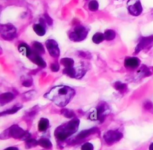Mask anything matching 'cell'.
<instances>
[{
    "label": "cell",
    "instance_id": "6da1fadb",
    "mask_svg": "<svg viewBox=\"0 0 153 150\" xmlns=\"http://www.w3.org/2000/svg\"><path fill=\"white\" fill-rule=\"evenodd\" d=\"M75 90L67 85H59L53 87L44 94V97L52 101L56 105L63 107L74 97Z\"/></svg>",
    "mask_w": 153,
    "mask_h": 150
},
{
    "label": "cell",
    "instance_id": "7c38bea8",
    "mask_svg": "<svg viewBox=\"0 0 153 150\" xmlns=\"http://www.w3.org/2000/svg\"><path fill=\"white\" fill-rule=\"evenodd\" d=\"M33 63L36 64L38 66L41 67V68H45L46 66V63L44 60V59L41 57V55L33 51L29 57Z\"/></svg>",
    "mask_w": 153,
    "mask_h": 150
},
{
    "label": "cell",
    "instance_id": "f546056e",
    "mask_svg": "<svg viewBox=\"0 0 153 150\" xmlns=\"http://www.w3.org/2000/svg\"><path fill=\"white\" fill-rule=\"evenodd\" d=\"M78 56L79 57H81L83 58H86V59H90L91 57V54L89 52L87 51H79L77 53Z\"/></svg>",
    "mask_w": 153,
    "mask_h": 150
},
{
    "label": "cell",
    "instance_id": "603a6c76",
    "mask_svg": "<svg viewBox=\"0 0 153 150\" xmlns=\"http://www.w3.org/2000/svg\"><path fill=\"white\" fill-rule=\"evenodd\" d=\"M38 145L46 149H50L52 147V143L50 140L47 138H41L38 140Z\"/></svg>",
    "mask_w": 153,
    "mask_h": 150
},
{
    "label": "cell",
    "instance_id": "d4e9b609",
    "mask_svg": "<svg viewBox=\"0 0 153 150\" xmlns=\"http://www.w3.org/2000/svg\"><path fill=\"white\" fill-rule=\"evenodd\" d=\"M60 63L63 65L65 68L73 67L74 64V61L72 58L64 57L60 60Z\"/></svg>",
    "mask_w": 153,
    "mask_h": 150
},
{
    "label": "cell",
    "instance_id": "5bb4252c",
    "mask_svg": "<svg viewBox=\"0 0 153 150\" xmlns=\"http://www.w3.org/2000/svg\"><path fill=\"white\" fill-rule=\"evenodd\" d=\"M18 50L23 56L27 57H29L32 53V49L25 42H22L18 45Z\"/></svg>",
    "mask_w": 153,
    "mask_h": 150
},
{
    "label": "cell",
    "instance_id": "4dcf8cb0",
    "mask_svg": "<svg viewBox=\"0 0 153 150\" xmlns=\"http://www.w3.org/2000/svg\"><path fill=\"white\" fill-rule=\"evenodd\" d=\"M81 149V150H93L94 147L91 143L86 142L82 145Z\"/></svg>",
    "mask_w": 153,
    "mask_h": 150
},
{
    "label": "cell",
    "instance_id": "484cf974",
    "mask_svg": "<svg viewBox=\"0 0 153 150\" xmlns=\"http://www.w3.org/2000/svg\"><path fill=\"white\" fill-rule=\"evenodd\" d=\"M22 106L21 105H16L14 106H13L12 108L8 109L2 112L1 113V115L2 116L3 115H8V114H14L16 112H17L20 109V108H22Z\"/></svg>",
    "mask_w": 153,
    "mask_h": 150
},
{
    "label": "cell",
    "instance_id": "30bf717a",
    "mask_svg": "<svg viewBox=\"0 0 153 150\" xmlns=\"http://www.w3.org/2000/svg\"><path fill=\"white\" fill-rule=\"evenodd\" d=\"M40 22L39 23H35L33 25V29L36 35L40 36H44L46 33L45 28V21L43 18L39 19Z\"/></svg>",
    "mask_w": 153,
    "mask_h": 150
},
{
    "label": "cell",
    "instance_id": "5b68a950",
    "mask_svg": "<svg viewBox=\"0 0 153 150\" xmlns=\"http://www.w3.org/2000/svg\"><path fill=\"white\" fill-rule=\"evenodd\" d=\"M0 33L1 37L7 41H12L17 36L15 26L10 23L1 25Z\"/></svg>",
    "mask_w": 153,
    "mask_h": 150
},
{
    "label": "cell",
    "instance_id": "e575fe53",
    "mask_svg": "<svg viewBox=\"0 0 153 150\" xmlns=\"http://www.w3.org/2000/svg\"><path fill=\"white\" fill-rule=\"evenodd\" d=\"M144 107L146 109H151L152 107V104L150 102H146V103L144 105Z\"/></svg>",
    "mask_w": 153,
    "mask_h": 150
},
{
    "label": "cell",
    "instance_id": "4fadbf2b",
    "mask_svg": "<svg viewBox=\"0 0 153 150\" xmlns=\"http://www.w3.org/2000/svg\"><path fill=\"white\" fill-rule=\"evenodd\" d=\"M106 109H107V105L104 102H101L97 108L96 109L97 120H99L101 123H102L105 120V113Z\"/></svg>",
    "mask_w": 153,
    "mask_h": 150
},
{
    "label": "cell",
    "instance_id": "d6986e66",
    "mask_svg": "<svg viewBox=\"0 0 153 150\" xmlns=\"http://www.w3.org/2000/svg\"><path fill=\"white\" fill-rule=\"evenodd\" d=\"M137 73L139 74V75L142 77L149 76L152 74V72L150 69L148 67H147L146 65H142L140 68V69L138 70Z\"/></svg>",
    "mask_w": 153,
    "mask_h": 150
},
{
    "label": "cell",
    "instance_id": "9a60e30c",
    "mask_svg": "<svg viewBox=\"0 0 153 150\" xmlns=\"http://www.w3.org/2000/svg\"><path fill=\"white\" fill-rule=\"evenodd\" d=\"M99 130L97 127H93L91 128H89L87 130H84L82 131H81L76 137V139L77 140H81L83 139L84 138H85L86 137L90 136V134H94L97 132H99Z\"/></svg>",
    "mask_w": 153,
    "mask_h": 150
},
{
    "label": "cell",
    "instance_id": "ac0fdd59",
    "mask_svg": "<svg viewBox=\"0 0 153 150\" xmlns=\"http://www.w3.org/2000/svg\"><path fill=\"white\" fill-rule=\"evenodd\" d=\"M49 126V121L45 118H41L38 123V130L39 131H45Z\"/></svg>",
    "mask_w": 153,
    "mask_h": 150
},
{
    "label": "cell",
    "instance_id": "277c9868",
    "mask_svg": "<svg viewBox=\"0 0 153 150\" xmlns=\"http://www.w3.org/2000/svg\"><path fill=\"white\" fill-rule=\"evenodd\" d=\"M7 133L5 134L7 136L12 137L15 139H19L22 140H28L30 136V134L25 131L23 129L17 125H13L7 130Z\"/></svg>",
    "mask_w": 153,
    "mask_h": 150
},
{
    "label": "cell",
    "instance_id": "1f68e13d",
    "mask_svg": "<svg viewBox=\"0 0 153 150\" xmlns=\"http://www.w3.org/2000/svg\"><path fill=\"white\" fill-rule=\"evenodd\" d=\"M44 20L45 21V22L49 25H51L53 24V20L51 19V18L47 14H44Z\"/></svg>",
    "mask_w": 153,
    "mask_h": 150
},
{
    "label": "cell",
    "instance_id": "cb8c5ba5",
    "mask_svg": "<svg viewBox=\"0 0 153 150\" xmlns=\"http://www.w3.org/2000/svg\"><path fill=\"white\" fill-rule=\"evenodd\" d=\"M105 39L106 41H112L116 36L115 32L112 29H106L104 32Z\"/></svg>",
    "mask_w": 153,
    "mask_h": 150
},
{
    "label": "cell",
    "instance_id": "3957f363",
    "mask_svg": "<svg viewBox=\"0 0 153 150\" xmlns=\"http://www.w3.org/2000/svg\"><path fill=\"white\" fill-rule=\"evenodd\" d=\"M88 30L82 25H78L74 27L73 32L69 35V38L74 42H80L84 40L88 35Z\"/></svg>",
    "mask_w": 153,
    "mask_h": 150
},
{
    "label": "cell",
    "instance_id": "44dd1931",
    "mask_svg": "<svg viewBox=\"0 0 153 150\" xmlns=\"http://www.w3.org/2000/svg\"><path fill=\"white\" fill-rule=\"evenodd\" d=\"M63 73L71 78H76V76H77L76 71L73 67L65 68L63 71Z\"/></svg>",
    "mask_w": 153,
    "mask_h": 150
},
{
    "label": "cell",
    "instance_id": "d590c367",
    "mask_svg": "<svg viewBox=\"0 0 153 150\" xmlns=\"http://www.w3.org/2000/svg\"><path fill=\"white\" fill-rule=\"evenodd\" d=\"M4 150H19V149L17 148H16V147L11 146V147H8V148L5 149Z\"/></svg>",
    "mask_w": 153,
    "mask_h": 150
},
{
    "label": "cell",
    "instance_id": "e0dca14e",
    "mask_svg": "<svg viewBox=\"0 0 153 150\" xmlns=\"http://www.w3.org/2000/svg\"><path fill=\"white\" fill-rule=\"evenodd\" d=\"M32 51L41 55L45 53V50L43 45L38 41H34L32 43Z\"/></svg>",
    "mask_w": 153,
    "mask_h": 150
},
{
    "label": "cell",
    "instance_id": "8d00e7d4",
    "mask_svg": "<svg viewBox=\"0 0 153 150\" xmlns=\"http://www.w3.org/2000/svg\"><path fill=\"white\" fill-rule=\"evenodd\" d=\"M149 150H153V142H152V143L149 145Z\"/></svg>",
    "mask_w": 153,
    "mask_h": 150
},
{
    "label": "cell",
    "instance_id": "f1b7e54d",
    "mask_svg": "<svg viewBox=\"0 0 153 150\" xmlns=\"http://www.w3.org/2000/svg\"><path fill=\"white\" fill-rule=\"evenodd\" d=\"M88 7L91 11H96L99 8V3L96 0H91L89 2Z\"/></svg>",
    "mask_w": 153,
    "mask_h": 150
},
{
    "label": "cell",
    "instance_id": "8fae6325",
    "mask_svg": "<svg viewBox=\"0 0 153 150\" xmlns=\"http://www.w3.org/2000/svg\"><path fill=\"white\" fill-rule=\"evenodd\" d=\"M140 59L136 57H127L124 60V66L128 69H136L140 65Z\"/></svg>",
    "mask_w": 153,
    "mask_h": 150
},
{
    "label": "cell",
    "instance_id": "4316f807",
    "mask_svg": "<svg viewBox=\"0 0 153 150\" xmlns=\"http://www.w3.org/2000/svg\"><path fill=\"white\" fill-rule=\"evenodd\" d=\"M38 145V141L33 139H29L26 140L25 143V147L27 149H29L33 147H35Z\"/></svg>",
    "mask_w": 153,
    "mask_h": 150
},
{
    "label": "cell",
    "instance_id": "7a4b0ae2",
    "mask_svg": "<svg viewBox=\"0 0 153 150\" xmlns=\"http://www.w3.org/2000/svg\"><path fill=\"white\" fill-rule=\"evenodd\" d=\"M79 124V120L77 118H74L70 121L58 127L54 131V135L59 140H65L77 131Z\"/></svg>",
    "mask_w": 153,
    "mask_h": 150
},
{
    "label": "cell",
    "instance_id": "836d02e7",
    "mask_svg": "<svg viewBox=\"0 0 153 150\" xmlns=\"http://www.w3.org/2000/svg\"><path fill=\"white\" fill-rule=\"evenodd\" d=\"M23 85L26 87H30L32 84V82L31 80H29V79H27V80H25L23 82Z\"/></svg>",
    "mask_w": 153,
    "mask_h": 150
},
{
    "label": "cell",
    "instance_id": "52a82bcc",
    "mask_svg": "<svg viewBox=\"0 0 153 150\" xmlns=\"http://www.w3.org/2000/svg\"><path fill=\"white\" fill-rule=\"evenodd\" d=\"M123 136V135L122 133L119 131L109 130L104 134L103 138L108 145H111L120 141L122 139Z\"/></svg>",
    "mask_w": 153,
    "mask_h": 150
},
{
    "label": "cell",
    "instance_id": "2e32d148",
    "mask_svg": "<svg viewBox=\"0 0 153 150\" xmlns=\"http://www.w3.org/2000/svg\"><path fill=\"white\" fill-rule=\"evenodd\" d=\"M14 98V95L11 93L7 92V93H3L0 96V103L1 105H3L4 104H6L12 101Z\"/></svg>",
    "mask_w": 153,
    "mask_h": 150
},
{
    "label": "cell",
    "instance_id": "8992f818",
    "mask_svg": "<svg viewBox=\"0 0 153 150\" xmlns=\"http://www.w3.org/2000/svg\"><path fill=\"white\" fill-rule=\"evenodd\" d=\"M127 8L130 14L138 16L142 13L143 8L140 0H128Z\"/></svg>",
    "mask_w": 153,
    "mask_h": 150
},
{
    "label": "cell",
    "instance_id": "ba28073f",
    "mask_svg": "<svg viewBox=\"0 0 153 150\" xmlns=\"http://www.w3.org/2000/svg\"><path fill=\"white\" fill-rule=\"evenodd\" d=\"M153 45V35L148 36H142L140 38L137 45L134 49V54H137L140 51L151 47Z\"/></svg>",
    "mask_w": 153,
    "mask_h": 150
},
{
    "label": "cell",
    "instance_id": "d6a6232c",
    "mask_svg": "<svg viewBox=\"0 0 153 150\" xmlns=\"http://www.w3.org/2000/svg\"><path fill=\"white\" fill-rule=\"evenodd\" d=\"M50 68H51V70L53 72H57L59 70V68H60V66L59 65L58 63H53L50 66Z\"/></svg>",
    "mask_w": 153,
    "mask_h": 150
},
{
    "label": "cell",
    "instance_id": "83f0119b",
    "mask_svg": "<svg viewBox=\"0 0 153 150\" xmlns=\"http://www.w3.org/2000/svg\"><path fill=\"white\" fill-rule=\"evenodd\" d=\"M61 113L63 115H64L65 117L68 118H74L75 116V113L74 112V111L69 109H66V108L63 109L61 111Z\"/></svg>",
    "mask_w": 153,
    "mask_h": 150
},
{
    "label": "cell",
    "instance_id": "7402d4cb",
    "mask_svg": "<svg viewBox=\"0 0 153 150\" xmlns=\"http://www.w3.org/2000/svg\"><path fill=\"white\" fill-rule=\"evenodd\" d=\"M114 88L119 91L121 93H124L127 89V85L126 84H124V83H122L120 81H117L114 83Z\"/></svg>",
    "mask_w": 153,
    "mask_h": 150
},
{
    "label": "cell",
    "instance_id": "ffe728a7",
    "mask_svg": "<svg viewBox=\"0 0 153 150\" xmlns=\"http://www.w3.org/2000/svg\"><path fill=\"white\" fill-rule=\"evenodd\" d=\"M104 33L101 32H96L94 33L92 37V41L96 44H99L105 40Z\"/></svg>",
    "mask_w": 153,
    "mask_h": 150
},
{
    "label": "cell",
    "instance_id": "9c48e42d",
    "mask_svg": "<svg viewBox=\"0 0 153 150\" xmlns=\"http://www.w3.org/2000/svg\"><path fill=\"white\" fill-rule=\"evenodd\" d=\"M45 46L51 57L56 58L59 56L60 49L56 41L53 39H48L45 42Z\"/></svg>",
    "mask_w": 153,
    "mask_h": 150
}]
</instances>
